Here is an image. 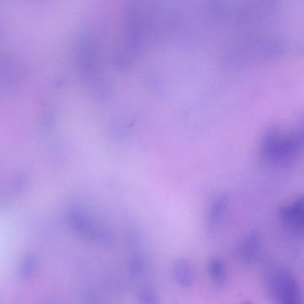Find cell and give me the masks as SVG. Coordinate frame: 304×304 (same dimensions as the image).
<instances>
[{
  "label": "cell",
  "mask_w": 304,
  "mask_h": 304,
  "mask_svg": "<svg viewBox=\"0 0 304 304\" xmlns=\"http://www.w3.org/2000/svg\"><path fill=\"white\" fill-rule=\"evenodd\" d=\"M269 287L279 304H303L298 281L290 272L277 269L269 280Z\"/></svg>",
  "instance_id": "6da1fadb"
},
{
  "label": "cell",
  "mask_w": 304,
  "mask_h": 304,
  "mask_svg": "<svg viewBox=\"0 0 304 304\" xmlns=\"http://www.w3.org/2000/svg\"><path fill=\"white\" fill-rule=\"evenodd\" d=\"M172 272L174 279L181 287L188 289L192 287L195 279V270L187 258H177L173 264Z\"/></svg>",
  "instance_id": "7a4b0ae2"
},
{
  "label": "cell",
  "mask_w": 304,
  "mask_h": 304,
  "mask_svg": "<svg viewBox=\"0 0 304 304\" xmlns=\"http://www.w3.org/2000/svg\"><path fill=\"white\" fill-rule=\"evenodd\" d=\"M260 249V239L256 234L247 237L238 247V256L241 261L249 263L256 260Z\"/></svg>",
  "instance_id": "3957f363"
},
{
  "label": "cell",
  "mask_w": 304,
  "mask_h": 304,
  "mask_svg": "<svg viewBox=\"0 0 304 304\" xmlns=\"http://www.w3.org/2000/svg\"><path fill=\"white\" fill-rule=\"evenodd\" d=\"M207 270L209 276L214 283L219 286L225 284L226 280L225 265L218 258H213L208 261Z\"/></svg>",
  "instance_id": "277c9868"
},
{
  "label": "cell",
  "mask_w": 304,
  "mask_h": 304,
  "mask_svg": "<svg viewBox=\"0 0 304 304\" xmlns=\"http://www.w3.org/2000/svg\"><path fill=\"white\" fill-rule=\"evenodd\" d=\"M227 204V198L225 196L219 197L212 204L208 218V225L211 229H214L218 225Z\"/></svg>",
  "instance_id": "5b68a950"
},
{
  "label": "cell",
  "mask_w": 304,
  "mask_h": 304,
  "mask_svg": "<svg viewBox=\"0 0 304 304\" xmlns=\"http://www.w3.org/2000/svg\"><path fill=\"white\" fill-rule=\"evenodd\" d=\"M139 304H161V302L156 292L150 288H146L140 293Z\"/></svg>",
  "instance_id": "8992f818"
},
{
  "label": "cell",
  "mask_w": 304,
  "mask_h": 304,
  "mask_svg": "<svg viewBox=\"0 0 304 304\" xmlns=\"http://www.w3.org/2000/svg\"><path fill=\"white\" fill-rule=\"evenodd\" d=\"M146 262L141 256H137L133 263V272L136 275H142L146 269Z\"/></svg>",
  "instance_id": "52a82bcc"
},
{
  "label": "cell",
  "mask_w": 304,
  "mask_h": 304,
  "mask_svg": "<svg viewBox=\"0 0 304 304\" xmlns=\"http://www.w3.org/2000/svg\"><path fill=\"white\" fill-rule=\"evenodd\" d=\"M243 304H252V303H251L250 302H245V303H244Z\"/></svg>",
  "instance_id": "ba28073f"
}]
</instances>
